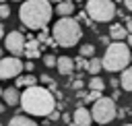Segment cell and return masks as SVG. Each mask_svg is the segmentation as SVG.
I'll use <instances>...</instances> for the list:
<instances>
[{"label": "cell", "mask_w": 132, "mask_h": 126, "mask_svg": "<svg viewBox=\"0 0 132 126\" xmlns=\"http://www.w3.org/2000/svg\"><path fill=\"white\" fill-rule=\"evenodd\" d=\"M91 116L97 124H109L116 116H118V107H116V99L111 97H101L93 103L91 107Z\"/></svg>", "instance_id": "obj_6"}, {"label": "cell", "mask_w": 132, "mask_h": 126, "mask_svg": "<svg viewBox=\"0 0 132 126\" xmlns=\"http://www.w3.org/2000/svg\"><path fill=\"white\" fill-rule=\"evenodd\" d=\"M0 4H6V2H4V0H0Z\"/></svg>", "instance_id": "obj_39"}, {"label": "cell", "mask_w": 132, "mask_h": 126, "mask_svg": "<svg viewBox=\"0 0 132 126\" xmlns=\"http://www.w3.org/2000/svg\"><path fill=\"white\" fill-rule=\"evenodd\" d=\"M74 64H76V66H78V68H87V64H89V62H87V60H85V58H82V56H78V58H76V62H74Z\"/></svg>", "instance_id": "obj_24"}, {"label": "cell", "mask_w": 132, "mask_h": 126, "mask_svg": "<svg viewBox=\"0 0 132 126\" xmlns=\"http://www.w3.org/2000/svg\"><path fill=\"white\" fill-rule=\"evenodd\" d=\"M56 66H58V72H60V74H64V76H68V74H72V72H74V60H72V58H68V56H60Z\"/></svg>", "instance_id": "obj_10"}, {"label": "cell", "mask_w": 132, "mask_h": 126, "mask_svg": "<svg viewBox=\"0 0 132 126\" xmlns=\"http://www.w3.org/2000/svg\"><path fill=\"white\" fill-rule=\"evenodd\" d=\"M54 8L50 0H25L19 8V19L29 29H45V25L52 21Z\"/></svg>", "instance_id": "obj_2"}, {"label": "cell", "mask_w": 132, "mask_h": 126, "mask_svg": "<svg viewBox=\"0 0 132 126\" xmlns=\"http://www.w3.org/2000/svg\"><path fill=\"white\" fill-rule=\"evenodd\" d=\"M25 64L21 62L19 56H6L0 60V81H6V78H16L21 72H23Z\"/></svg>", "instance_id": "obj_7"}, {"label": "cell", "mask_w": 132, "mask_h": 126, "mask_svg": "<svg viewBox=\"0 0 132 126\" xmlns=\"http://www.w3.org/2000/svg\"><path fill=\"white\" fill-rule=\"evenodd\" d=\"M85 12L93 23H107L116 17L118 8H116L113 0H87Z\"/></svg>", "instance_id": "obj_5"}, {"label": "cell", "mask_w": 132, "mask_h": 126, "mask_svg": "<svg viewBox=\"0 0 132 126\" xmlns=\"http://www.w3.org/2000/svg\"><path fill=\"white\" fill-rule=\"evenodd\" d=\"M12 2H23V0H12Z\"/></svg>", "instance_id": "obj_40"}, {"label": "cell", "mask_w": 132, "mask_h": 126, "mask_svg": "<svg viewBox=\"0 0 132 126\" xmlns=\"http://www.w3.org/2000/svg\"><path fill=\"white\" fill-rule=\"evenodd\" d=\"M91 120H93V116L87 107L80 105V107L74 109V124L76 126H91Z\"/></svg>", "instance_id": "obj_9"}, {"label": "cell", "mask_w": 132, "mask_h": 126, "mask_svg": "<svg viewBox=\"0 0 132 126\" xmlns=\"http://www.w3.org/2000/svg\"><path fill=\"white\" fill-rule=\"evenodd\" d=\"M130 64H132V60H130Z\"/></svg>", "instance_id": "obj_43"}, {"label": "cell", "mask_w": 132, "mask_h": 126, "mask_svg": "<svg viewBox=\"0 0 132 126\" xmlns=\"http://www.w3.org/2000/svg\"><path fill=\"white\" fill-rule=\"evenodd\" d=\"M21 107L29 116L47 118L56 109V103H54V95L50 89L41 85H33V87H25V91L21 93Z\"/></svg>", "instance_id": "obj_1"}, {"label": "cell", "mask_w": 132, "mask_h": 126, "mask_svg": "<svg viewBox=\"0 0 132 126\" xmlns=\"http://www.w3.org/2000/svg\"><path fill=\"white\" fill-rule=\"evenodd\" d=\"M82 85H85V83H82L80 78H76V81L72 83V89H74V91H80V89H82Z\"/></svg>", "instance_id": "obj_25"}, {"label": "cell", "mask_w": 132, "mask_h": 126, "mask_svg": "<svg viewBox=\"0 0 132 126\" xmlns=\"http://www.w3.org/2000/svg\"><path fill=\"white\" fill-rule=\"evenodd\" d=\"M126 29L128 33H132V19H126Z\"/></svg>", "instance_id": "obj_29"}, {"label": "cell", "mask_w": 132, "mask_h": 126, "mask_svg": "<svg viewBox=\"0 0 132 126\" xmlns=\"http://www.w3.org/2000/svg\"><path fill=\"white\" fill-rule=\"evenodd\" d=\"M33 68H35V64H33L31 60H27V62H25V70H27V72H31Z\"/></svg>", "instance_id": "obj_26"}, {"label": "cell", "mask_w": 132, "mask_h": 126, "mask_svg": "<svg viewBox=\"0 0 132 126\" xmlns=\"http://www.w3.org/2000/svg\"><path fill=\"white\" fill-rule=\"evenodd\" d=\"M132 60V52H130V45L124 43V41H113L105 48V54L101 58L103 62V68L107 72H120L124 68H128Z\"/></svg>", "instance_id": "obj_4"}, {"label": "cell", "mask_w": 132, "mask_h": 126, "mask_svg": "<svg viewBox=\"0 0 132 126\" xmlns=\"http://www.w3.org/2000/svg\"><path fill=\"white\" fill-rule=\"evenodd\" d=\"M56 12H58V17H70L74 12V4L70 0H64V2L56 4Z\"/></svg>", "instance_id": "obj_16"}, {"label": "cell", "mask_w": 132, "mask_h": 126, "mask_svg": "<svg viewBox=\"0 0 132 126\" xmlns=\"http://www.w3.org/2000/svg\"><path fill=\"white\" fill-rule=\"evenodd\" d=\"M99 41H101V43H105V45H107V41H109V39H107V37H105V35H101V37H99Z\"/></svg>", "instance_id": "obj_33"}, {"label": "cell", "mask_w": 132, "mask_h": 126, "mask_svg": "<svg viewBox=\"0 0 132 126\" xmlns=\"http://www.w3.org/2000/svg\"><path fill=\"white\" fill-rule=\"evenodd\" d=\"M113 2H120V0H113Z\"/></svg>", "instance_id": "obj_42"}, {"label": "cell", "mask_w": 132, "mask_h": 126, "mask_svg": "<svg viewBox=\"0 0 132 126\" xmlns=\"http://www.w3.org/2000/svg\"><path fill=\"white\" fill-rule=\"evenodd\" d=\"M2 37H6V33H4V25L0 23V39H2Z\"/></svg>", "instance_id": "obj_32"}, {"label": "cell", "mask_w": 132, "mask_h": 126, "mask_svg": "<svg viewBox=\"0 0 132 126\" xmlns=\"http://www.w3.org/2000/svg\"><path fill=\"white\" fill-rule=\"evenodd\" d=\"M0 126H2V124H0Z\"/></svg>", "instance_id": "obj_44"}, {"label": "cell", "mask_w": 132, "mask_h": 126, "mask_svg": "<svg viewBox=\"0 0 132 126\" xmlns=\"http://www.w3.org/2000/svg\"><path fill=\"white\" fill-rule=\"evenodd\" d=\"M120 95H122V91H118V89H116V91H113V97H111V99H118Z\"/></svg>", "instance_id": "obj_34"}, {"label": "cell", "mask_w": 132, "mask_h": 126, "mask_svg": "<svg viewBox=\"0 0 132 126\" xmlns=\"http://www.w3.org/2000/svg\"><path fill=\"white\" fill-rule=\"evenodd\" d=\"M97 99H101V91H89V93L85 95V101H89V103H91V101L95 103Z\"/></svg>", "instance_id": "obj_21"}, {"label": "cell", "mask_w": 132, "mask_h": 126, "mask_svg": "<svg viewBox=\"0 0 132 126\" xmlns=\"http://www.w3.org/2000/svg\"><path fill=\"white\" fill-rule=\"evenodd\" d=\"M109 37H111L113 41H124V39L128 37V29H126L124 25H120V23H113V25L109 27Z\"/></svg>", "instance_id": "obj_12"}, {"label": "cell", "mask_w": 132, "mask_h": 126, "mask_svg": "<svg viewBox=\"0 0 132 126\" xmlns=\"http://www.w3.org/2000/svg\"><path fill=\"white\" fill-rule=\"evenodd\" d=\"M6 17H10V8L8 4H0V19H6Z\"/></svg>", "instance_id": "obj_23"}, {"label": "cell", "mask_w": 132, "mask_h": 126, "mask_svg": "<svg viewBox=\"0 0 132 126\" xmlns=\"http://www.w3.org/2000/svg\"><path fill=\"white\" fill-rule=\"evenodd\" d=\"M25 37H23V33L21 31H10L6 37H4V48L12 54V56H21V54H25Z\"/></svg>", "instance_id": "obj_8"}, {"label": "cell", "mask_w": 132, "mask_h": 126, "mask_svg": "<svg viewBox=\"0 0 132 126\" xmlns=\"http://www.w3.org/2000/svg\"><path fill=\"white\" fill-rule=\"evenodd\" d=\"M103 87H105L103 78H99V76H91V81H89V89H91V91H103Z\"/></svg>", "instance_id": "obj_19"}, {"label": "cell", "mask_w": 132, "mask_h": 126, "mask_svg": "<svg viewBox=\"0 0 132 126\" xmlns=\"http://www.w3.org/2000/svg\"><path fill=\"white\" fill-rule=\"evenodd\" d=\"M2 93H4V89H2V87H0V95H2Z\"/></svg>", "instance_id": "obj_37"}, {"label": "cell", "mask_w": 132, "mask_h": 126, "mask_svg": "<svg viewBox=\"0 0 132 126\" xmlns=\"http://www.w3.org/2000/svg\"><path fill=\"white\" fill-rule=\"evenodd\" d=\"M37 43H39V39L29 37V41L25 43V56H27V58H37V56H41V52L37 50Z\"/></svg>", "instance_id": "obj_13"}, {"label": "cell", "mask_w": 132, "mask_h": 126, "mask_svg": "<svg viewBox=\"0 0 132 126\" xmlns=\"http://www.w3.org/2000/svg\"><path fill=\"white\" fill-rule=\"evenodd\" d=\"M33 85H37V76L27 74V76H16V85L14 87H33Z\"/></svg>", "instance_id": "obj_18"}, {"label": "cell", "mask_w": 132, "mask_h": 126, "mask_svg": "<svg viewBox=\"0 0 132 126\" xmlns=\"http://www.w3.org/2000/svg\"><path fill=\"white\" fill-rule=\"evenodd\" d=\"M101 68H103V62H101V58H89V64H87V70L93 74V76H97L99 72H101Z\"/></svg>", "instance_id": "obj_17"}, {"label": "cell", "mask_w": 132, "mask_h": 126, "mask_svg": "<svg viewBox=\"0 0 132 126\" xmlns=\"http://www.w3.org/2000/svg\"><path fill=\"white\" fill-rule=\"evenodd\" d=\"M80 56H82V58H93V56H95V45H93V43L80 45Z\"/></svg>", "instance_id": "obj_20"}, {"label": "cell", "mask_w": 132, "mask_h": 126, "mask_svg": "<svg viewBox=\"0 0 132 126\" xmlns=\"http://www.w3.org/2000/svg\"><path fill=\"white\" fill-rule=\"evenodd\" d=\"M126 43L132 48V33H128V37H126Z\"/></svg>", "instance_id": "obj_31"}, {"label": "cell", "mask_w": 132, "mask_h": 126, "mask_svg": "<svg viewBox=\"0 0 132 126\" xmlns=\"http://www.w3.org/2000/svg\"><path fill=\"white\" fill-rule=\"evenodd\" d=\"M8 126H39V124H37V122H33L31 118H27V116L16 114V116H12V118H10Z\"/></svg>", "instance_id": "obj_15"}, {"label": "cell", "mask_w": 132, "mask_h": 126, "mask_svg": "<svg viewBox=\"0 0 132 126\" xmlns=\"http://www.w3.org/2000/svg\"><path fill=\"white\" fill-rule=\"evenodd\" d=\"M4 105H6V103H0V114L4 112Z\"/></svg>", "instance_id": "obj_35"}, {"label": "cell", "mask_w": 132, "mask_h": 126, "mask_svg": "<svg viewBox=\"0 0 132 126\" xmlns=\"http://www.w3.org/2000/svg\"><path fill=\"white\" fill-rule=\"evenodd\" d=\"M41 83H47V85H52V76H50V74H41Z\"/></svg>", "instance_id": "obj_27"}, {"label": "cell", "mask_w": 132, "mask_h": 126, "mask_svg": "<svg viewBox=\"0 0 132 126\" xmlns=\"http://www.w3.org/2000/svg\"><path fill=\"white\" fill-rule=\"evenodd\" d=\"M47 118H50V120H58V118H60V114H58V112H56V109H54V112H52V114H50V116H47Z\"/></svg>", "instance_id": "obj_28"}, {"label": "cell", "mask_w": 132, "mask_h": 126, "mask_svg": "<svg viewBox=\"0 0 132 126\" xmlns=\"http://www.w3.org/2000/svg\"><path fill=\"white\" fill-rule=\"evenodd\" d=\"M124 6H126L128 10H132V0H124Z\"/></svg>", "instance_id": "obj_30"}, {"label": "cell", "mask_w": 132, "mask_h": 126, "mask_svg": "<svg viewBox=\"0 0 132 126\" xmlns=\"http://www.w3.org/2000/svg\"><path fill=\"white\" fill-rule=\"evenodd\" d=\"M2 97H4V103H6V105H16V103H21L19 87H8V89H4Z\"/></svg>", "instance_id": "obj_11"}, {"label": "cell", "mask_w": 132, "mask_h": 126, "mask_svg": "<svg viewBox=\"0 0 132 126\" xmlns=\"http://www.w3.org/2000/svg\"><path fill=\"white\" fill-rule=\"evenodd\" d=\"M120 85L124 91H132V66L124 68L122 70V76H120Z\"/></svg>", "instance_id": "obj_14"}, {"label": "cell", "mask_w": 132, "mask_h": 126, "mask_svg": "<svg viewBox=\"0 0 132 126\" xmlns=\"http://www.w3.org/2000/svg\"><path fill=\"white\" fill-rule=\"evenodd\" d=\"M52 37L56 39L58 45H62V48H72L74 43L80 41V37H82V27H80V23H78L76 19H72V17H60V19L54 23V27H52Z\"/></svg>", "instance_id": "obj_3"}, {"label": "cell", "mask_w": 132, "mask_h": 126, "mask_svg": "<svg viewBox=\"0 0 132 126\" xmlns=\"http://www.w3.org/2000/svg\"><path fill=\"white\" fill-rule=\"evenodd\" d=\"M50 2H54V4H60V2H64V0H50Z\"/></svg>", "instance_id": "obj_36"}, {"label": "cell", "mask_w": 132, "mask_h": 126, "mask_svg": "<svg viewBox=\"0 0 132 126\" xmlns=\"http://www.w3.org/2000/svg\"><path fill=\"white\" fill-rule=\"evenodd\" d=\"M43 64L52 68V66H56V64H58V58H54L52 54H45V56H43Z\"/></svg>", "instance_id": "obj_22"}, {"label": "cell", "mask_w": 132, "mask_h": 126, "mask_svg": "<svg viewBox=\"0 0 132 126\" xmlns=\"http://www.w3.org/2000/svg\"><path fill=\"white\" fill-rule=\"evenodd\" d=\"M0 60H2V50H0Z\"/></svg>", "instance_id": "obj_38"}, {"label": "cell", "mask_w": 132, "mask_h": 126, "mask_svg": "<svg viewBox=\"0 0 132 126\" xmlns=\"http://www.w3.org/2000/svg\"><path fill=\"white\" fill-rule=\"evenodd\" d=\"M124 126H132V124H124Z\"/></svg>", "instance_id": "obj_41"}]
</instances>
